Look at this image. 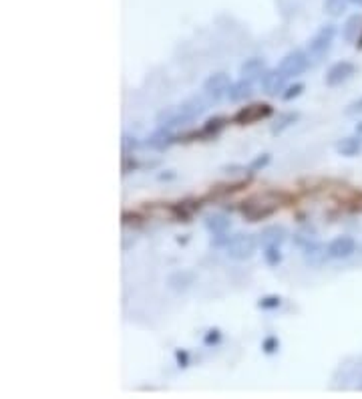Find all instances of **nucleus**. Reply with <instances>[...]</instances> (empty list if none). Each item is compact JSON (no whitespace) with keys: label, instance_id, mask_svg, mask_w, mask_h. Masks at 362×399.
Masks as SVG:
<instances>
[{"label":"nucleus","instance_id":"obj_1","mask_svg":"<svg viewBox=\"0 0 362 399\" xmlns=\"http://www.w3.org/2000/svg\"><path fill=\"white\" fill-rule=\"evenodd\" d=\"M258 238L254 234H235L226 242V254L232 260H248L258 250Z\"/></svg>","mask_w":362,"mask_h":399},{"label":"nucleus","instance_id":"obj_2","mask_svg":"<svg viewBox=\"0 0 362 399\" xmlns=\"http://www.w3.org/2000/svg\"><path fill=\"white\" fill-rule=\"evenodd\" d=\"M337 37V25H324L320 28L308 43V54L314 61H320L322 57H326L328 51L332 49V41Z\"/></svg>","mask_w":362,"mask_h":399},{"label":"nucleus","instance_id":"obj_3","mask_svg":"<svg viewBox=\"0 0 362 399\" xmlns=\"http://www.w3.org/2000/svg\"><path fill=\"white\" fill-rule=\"evenodd\" d=\"M308 57H310V54L306 53V51L294 49V51H290V53L286 54L284 59L280 61L278 67L282 69V73H284L288 79H290V77H300V75L308 69V63H310Z\"/></svg>","mask_w":362,"mask_h":399},{"label":"nucleus","instance_id":"obj_4","mask_svg":"<svg viewBox=\"0 0 362 399\" xmlns=\"http://www.w3.org/2000/svg\"><path fill=\"white\" fill-rule=\"evenodd\" d=\"M354 75H356V65H354V63H350V61H338V63H334V65L326 71L324 81H326L328 87H338V85H342V83L352 79Z\"/></svg>","mask_w":362,"mask_h":399},{"label":"nucleus","instance_id":"obj_5","mask_svg":"<svg viewBox=\"0 0 362 399\" xmlns=\"http://www.w3.org/2000/svg\"><path fill=\"white\" fill-rule=\"evenodd\" d=\"M230 85H232V81H230L228 73H213L204 83V93L211 101H220L224 95H228Z\"/></svg>","mask_w":362,"mask_h":399},{"label":"nucleus","instance_id":"obj_6","mask_svg":"<svg viewBox=\"0 0 362 399\" xmlns=\"http://www.w3.org/2000/svg\"><path fill=\"white\" fill-rule=\"evenodd\" d=\"M286 81H288V77L282 73V69L278 67V69H268V71L262 75L259 85H262V89H264L266 95L276 97V95H282L286 91Z\"/></svg>","mask_w":362,"mask_h":399},{"label":"nucleus","instance_id":"obj_7","mask_svg":"<svg viewBox=\"0 0 362 399\" xmlns=\"http://www.w3.org/2000/svg\"><path fill=\"white\" fill-rule=\"evenodd\" d=\"M272 115V107L268 103H254V105L244 107L235 113L233 117V123L237 125H250V123H256L259 119H266Z\"/></svg>","mask_w":362,"mask_h":399},{"label":"nucleus","instance_id":"obj_8","mask_svg":"<svg viewBox=\"0 0 362 399\" xmlns=\"http://www.w3.org/2000/svg\"><path fill=\"white\" fill-rule=\"evenodd\" d=\"M354 252H356V240L352 238V236L344 234V236H337V238L328 242V254L334 260H346Z\"/></svg>","mask_w":362,"mask_h":399},{"label":"nucleus","instance_id":"obj_9","mask_svg":"<svg viewBox=\"0 0 362 399\" xmlns=\"http://www.w3.org/2000/svg\"><path fill=\"white\" fill-rule=\"evenodd\" d=\"M286 240H288V230H286V226H282V224L266 226L258 236V242L262 248H268V246H282Z\"/></svg>","mask_w":362,"mask_h":399},{"label":"nucleus","instance_id":"obj_10","mask_svg":"<svg viewBox=\"0 0 362 399\" xmlns=\"http://www.w3.org/2000/svg\"><path fill=\"white\" fill-rule=\"evenodd\" d=\"M198 280V274L193 270H175L167 276V287L175 293H185L189 291Z\"/></svg>","mask_w":362,"mask_h":399},{"label":"nucleus","instance_id":"obj_11","mask_svg":"<svg viewBox=\"0 0 362 399\" xmlns=\"http://www.w3.org/2000/svg\"><path fill=\"white\" fill-rule=\"evenodd\" d=\"M207 109V103L202 97H189L185 99L181 105H178V115H180L181 123H187L195 117H200Z\"/></svg>","mask_w":362,"mask_h":399},{"label":"nucleus","instance_id":"obj_12","mask_svg":"<svg viewBox=\"0 0 362 399\" xmlns=\"http://www.w3.org/2000/svg\"><path fill=\"white\" fill-rule=\"evenodd\" d=\"M330 258L328 254V246L320 244V242H308L304 246V263L314 268H320L322 265H326V260Z\"/></svg>","mask_w":362,"mask_h":399},{"label":"nucleus","instance_id":"obj_13","mask_svg":"<svg viewBox=\"0 0 362 399\" xmlns=\"http://www.w3.org/2000/svg\"><path fill=\"white\" fill-rule=\"evenodd\" d=\"M361 32H362V14L361 12H356V14H350V17L344 21L342 28H340V37H342V41H344V43H354V41H359Z\"/></svg>","mask_w":362,"mask_h":399},{"label":"nucleus","instance_id":"obj_14","mask_svg":"<svg viewBox=\"0 0 362 399\" xmlns=\"http://www.w3.org/2000/svg\"><path fill=\"white\" fill-rule=\"evenodd\" d=\"M268 69H266V61L264 59H258V57H252V59H248L246 63H242V67H239V75H242V79H262V75L266 73Z\"/></svg>","mask_w":362,"mask_h":399},{"label":"nucleus","instance_id":"obj_15","mask_svg":"<svg viewBox=\"0 0 362 399\" xmlns=\"http://www.w3.org/2000/svg\"><path fill=\"white\" fill-rule=\"evenodd\" d=\"M254 93V85L250 79H239L230 85V91H228V99L232 103H242L246 99H250Z\"/></svg>","mask_w":362,"mask_h":399},{"label":"nucleus","instance_id":"obj_16","mask_svg":"<svg viewBox=\"0 0 362 399\" xmlns=\"http://www.w3.org/2000/svg\"><path fill=\"white\" fill-rule=\"evenodd\" d=\"M337 152L344 158H354L362 152V137L361 135H348L337 141Z\"/></svg>","mask_w":362,"mask_h":399},{"label":"nucleus","instance_id":"obj_17","mask_svg":"<svg viewBox=\"0 0 362 399\" xmlns=\"http://www.w3.org/2000/svg\"><path fill=\"white\" fill-rule=\"evenodd\" d=\"M204 222H206L207 230L215 236H226V232L232 226V220L226 214H209V216H206Z\"/></svg>","mask_w":362,"mask_h":399},{"label":"nucleus","instance_id":"obj_18","mask_svg":"<svg viewBox=\"0 0 362 399\" xmlns=\"http://www.w3.org/2000/svg\"><path fill=\"white\" fill-rule=\"evenodd\" d=\"M178 141V137H173L171 133H169V130H165V127H159L156 133H151L149 137H147V145L149 147H153V150H157V152H165L169 145H173Z\"/></svg>","mask_w":362,"mask_h":399},{"label":"nucleus","instance_id":"obj_19","mask_svg":"<svg viewBox=\"0 0 362 399\" xmlns=\"http://www.w3.org/2000/svg\"><path fill=\"white\" fill-rule=\"evenodd\" d=\"M300 119V113L298 111H288V113H280L278 117H276V121L270 125V132L274 133V135H278V133L286 132L288 127H292L296 121Z\"/></svg>","mask_w":362,"mask_h":399},{"label":"nucleus","instance_id":"obj_20","mask_svg":"<svg viewBox=\"0 0 362 399\" xmlns=\"http://www.w3.org/2000/svg\"><path fill=\"white\" fill-rule=\"evenodd\" d=\"M226 125H228V119H226V117H222V115L209 117V119L206 121V125H204V130H202V135H204V137L217 135V133L222 132Z\"/></svg>","mask_w":362,"mask_h":399},{"label":"nucleus","instance_id":"obj_21","mask_svg":"<svg viewBox=\"0 0 362 399\" xmlns=\"http://www.w3.org/2000/svg\"><path fill=\"white\" fill-rule=\"evenodd\" d=\"M350 0H324V12L332 19H338L346 12Z\"/></svg>","mask_w":362,"mask_h":399},{"label":"nucleus","instance_id":"obj_22","mask_svg":"<svg viewBox=\"0 0 362 399\" xmlns=\"http://www.w3.org/2000/svg\"><path fill=\"white\" fill-rule=\"evenodd\" d=\"M264 258L270 266H278L282 263V250L280 246H268L264 248Z\"/></svg>","mask_w":362,"mask_h":399},{"label":"nucleus","instance_id":"obj_23","mask_svg":"<svg viewBox=\"0 0 362 399\" xmlns=\"http://www.w3.org/2000/svg\"><path fill=\"white\" fill-rule=\"evenodd\" d=\"M282 305V298L278 294H268V296H262L258 300V309H264V311H274Z\"/></svg>","mask_w":362,"mask_h":399},{"label":"nucleus","instance_id":"obj_24","mask_svg":"<svg viewBox=\"0 0 362 399\" xmlns=\"http://www.w3.org/2000/svg\"><path fill=\"white\" fill-rule=\"evenodd\" d=\"M270 161H272V156H270V154H262V156L252 160V163L248 165V170H250L252 174H256V172H262L264 167H268Z\"/></svg>","mask_w":362,"mask_h":399},{"label":"nucleus","instance_id":"obj_25","mask_svg":"<svg viewBox=\"0 0 362 399\" xmlns=\"http://www.w3.org/2000/svg\"><path fill=\"white\" fill-rule=\"evenodd\" d=\"M302 91H304V83H294L292 87H286V91L282 93V99L284 101H292V99L300 97Z\"/></svg>","mask_w":362,"mask_h":399},{"label":"nucleus","instance_id":"obj_26","mask_svg":"<svg viewBox=\"0 0 362 399\" xmlns=\"http://www.w3.org/2000/svg\"><path fill=\"white\" fill-rule=\"evenodd\" d=\"M262 349H264V353H268V355L276 353V351L280 349V339H278V337H266V339L262 341Z\"/></svg>","mask_w":362,"mask_h":399},{"label":"nucleus","instance_id":"obj_27","mask_svg":"<svg viewBox=\"0 0 362 399\" xmlns=\"http://www.w3.org/2000/svg\"><path fill=\"white\" fill-rule=\"evenodd\" d=\"M362 113V95L359 99H354L352 103H348L346 109H344V115H348V117H356V115H361Z\"/></svg>","mask_w":362,"mask_h":399},{"label":"nucleus","instance_id":"obj_28","mask_svg":"<svg viewBox=\"0 0 362 399\" xmlns=\"http://www.w3.org/2000/svg\"><path fill=\"white\" fill-rule=\"evenodd\" d=\"M220 341H222V331H220V329H209L206 333V337H204V343H206L207 347L217 345Z\"/></svg>","mask_w":362,"mask_h":399},{"label":"nucleus","instance_id":"obj_29","mask_svg":"<svg viewBox=\"0 0 362 399\" xmlns=\"http://www.w3.org/2000/svg\"><path fill=\"white\" fill-rule=\"evenodd\" d=\"M175 359H178L180 367H187V363H189V357L185 351H175Z\"/></svg>","mask_w":362,"mask_h":399},{"label":"nucleus","instance_id":"obj_30","mask_svg":"<svg viewBox=\"0 0 362 399\" xmlns=\"http://www.w3.org/2000/svg\"><path fill=\"white\" fill-rule=\"evenodd\" d=\"M356 49H362V32H361V37H359V43H356Z\"/></svg>","mask_w":362,"mask_h":399},{"label":"nucleus","instance_id":"obj_31","mask_svg":"<svg viewBox=\"0 0 362 399\" xmlns=\"http://www.w3.org/2000/svg\"><path fill=\"white\" fill-rule=\"evenodd\" d=\"M350 4H356V6H362V0H350Z\"/></svg>","mask_w":362,"mask_h":399},{"label":"nucleus","instance_id":"obj_32","mask_svg":"<svg viewBox=\"0 0 362 399\" xmlns=\"http://www.w3.org/2000/svg\"><path fill=\"white\" fill-rule=\"evenodd\" d=\"M356 133H359V135H362V121L359 123V125H356Z\"/></svg>","mask_w":362,"mask_h":399},{"label":"nucleus","instance_id":"obj_33","mask_svg":"<svg viewBox=\"0 0 362 399\" xmlns=\"http://www.w3.org/2000/svg\"><path fill=\"white\" fill-rule=\"evenodd\" d=\"M361 389H362V377H361Z\"/></svg>","mask_w":362,"mask_h":399}]
</instances>
